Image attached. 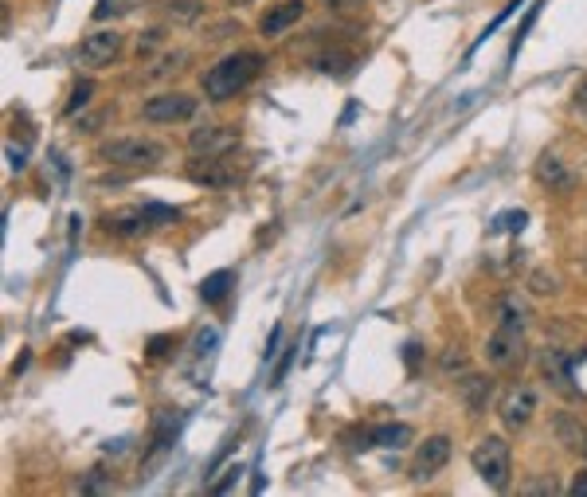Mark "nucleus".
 <instances>
[{"mask_svg":"<svg viewBox=\"0 0 587 497\" xmlns=\"http://www.w3.org/2000/svg\"><path fill=\"white\" fill-rule=\"evenodd\" d=\"M196 98L184 90H161L153 94V98L141 102V117L153 126H176V122H188V117L196 114Z\"/></svg>","mask_w":587,"mask_h":497,"instance_id":"obj_5","label":"nucleus"},{"mask_svg":"<svg viewBox=\"0 0 587 497\" xmlns=\"http://www.w3.org/2000/svg\"><path fill=\"white\" fill-rule=\"evenodd\" d=\"M540 364H545V376L560 388L564 396H580V388L572 384V361H568V357H560L556 349H548V352H545V361H540Z\"/></svg>","mask_w":587,"mask_h":497,"instance_id":"obj_17","label":"nucleus"},{"mask_svg":"<svg viewBox=\"0 0 587 497\" xmlns=\"http://www.w3.org/2000/svg\"><path fill=\"white\" fill-rule=\"evenodd\" d=\"M313 67L321 70V75H333V79H345L352 75V67H357V55L352 52H340V47H333V52H321L313 59Z\"/></svg>","mask_w":587,"mask_h":497,"instance_id":"obj_18","label":"nucleus"},{"mask_svg":"<svg viewBox=\"0 0 587 497\" xmlns=\"http://www.w3.org/2000/svg\"><path fill=\"white\" fill-rule=\"evenodd\" d=\"M161 12L172 23H196L204 16V0H161Z\"/></svg>","mask_w":587,"mask_h":497,"instance_id":"obj_21","label":"nucleus"},{"mask_svg":"<svg viewBox=\"0 0 587 497\" xmlns=\"http://www.w3.org/2000/svg\"><path fill=\"white\" fill-rule=\"evenodd\" d=\"M498 322L501 325H513V329H525V322H528V310L517 298H505L501 305H498Z\"/></svg>","mask_w":587,"mask_h":497,"instance_id":"obj_23","label":"nucleus"},{"mask_svg":"<svg viewBox=\"0 0 587 497\" xmlns=\"http://www.w3.org/2000/svg\"><path fill=\"white\" fill-rule=\"evenodd\" d=\"M294 352H298V345H290V352L275 364V376H270V388H278L282 380H286V372H290V364H294Z\"/></svg>","mask_w":587,"mask_h":497,"instance_id":"obj_31","label":"nucleus"},{"mask_svg":"<svg viewBox=\"0 0 587 497\" xmlns=\"http://www.w3.org/2000/svg\"><path fill=\"white\" fill-rule=\"evenodd\" d=\"M228 5H251V0H228Z\"/></svg>","mask_w":587,"mask_h":497,"instance_id":"obj_44","label":"nucleus"},{"mask_svg":"<svg viewBox=\"0 0 587 497\" xmlns=\"http://www.w3.org/2000/svg\"><path fill=\"white\" fill-rule=\"evenodd\" d=\"M486 361L489 369L498 372H513L525 364V329H513V325H501L486 337Z\"/></svg>","mask_w":587,"mask_h":497,"instance_id":"obj_4","label":"nucleus"},{"mask_svg":"<svg viewBox=\"0 0 587 497\" xmlns=\"http://www.w3.org/2000/svg\"><path fill=\"white\" fill-rule=\"evenodd\" d=\"M536 181L548 188V192H572V184H575V176L564 169V161L560 157H552V153H545V157L536 161Z\"/></svg>","mask_w":587,"mask_h":497,"instance_id":"obj_15","label":"nucleus"},{"mask_svg":"<svg viewBox=\"0 0 587 497\" xmlns=\"http://www.w3.org/2000/svg\"><path fill=\"white\" fill-rule=\"evenodd\" d=\"M278 341H282V325H275V329H270V337H266V361L278 352Z\"/></svg>","mask_w":587,"mask_h":497,"instance_id":"obj_41","label":"nucleus"},{"mask_svg":"<svg viewBox=\"0 0 587 497\" xmlns=\"http://www.w3.org/2000/svg\"><path fill=\"white\" fill-rule=\"evenodd\" d=\"M82 490L94 493V490H106V478H102V470H90V478L82 482Z\"/></svg>","mask_w":587,"mask_h":497,"instance_id":"obj_39","label":"nucleus"},{"mask_svg":"<svg viewBox=\"0 0 587 497\" xmlns=\"http://www.w3.org/2000/svg\"><path fill=\"white\" fill-rule=\"evenodd\" d=\"M176 431H181V419H176L172 411H161V416L153 419V443H149V455L169 451L172 439H176Z\"/></svg>","mask_w":587,"mask_h":497,"instance_id":"obj_19","label":"nucleus"},{"mask_svg":"<svg viewBox=\"0 0 587 497\" xmlns=\"http://www.w3.org/2000/svg\"><path fill=\"white\" fill-rule=\"evenodd\" d=\"M161 40H164V32H161V28H149V32H145V40H137V55H149Z\"/></svg>","mask_w":587,"mask_h":497,"instance_id":"obj_35","label":"nucleus"},{"mask_svg":"<svg viewBox=\"0 0 587 497\" xmlns=\"http://www.w3.org/2000/svg\"><path fill=\"white\" fill-rule=\"evenodd\" d=\"M188 181L200 188H228L235 184V169H228L223 157H196L188 164Z\"/></svg>","mask_w":587,"mask_h":497,"instance_id":"obj_12","label":"nucleus"},{"mask_svg":"<svg viewBox=\"0 0 587 497\" xmlns=\"http://www.w3.org/2000/svg\"><path fill=\"white\" fill-rule=\"evenodd\" d=\"M117 55H122V32L117 28H94L90 35H82V43H79V63L90 70L110 67Z\"/></svg>","mask_w":587,"mask_h":497,"instance_id":"obj_7","label":"nucleus"},{"mask_svg":"<svg viewBox=\"0 0 587 497\" xmlns=\"http://www.w3.org/2000/svg\"><path fill=\"white\" fill-rule=\"evenodd\" d=\"M521 5H525V0H509V5H505V8L498 12V16H493V23H489V28H486V32H481V40H486V35H493V32H498V28H501V23H505V20H509V16H513V12H517V8H521Z\"/></svg>","mask_w":587,"mask_h":497,"instance_id":"obj_30","label":"nucleus"},{"mask_svg":"<svg viewBox=\"0 0 587 497\" xmlns=\"http://www.w3.org/2000/svg\"><path fill=\"white\" fill-rule=\"evenodd\" d=\"M419 361H423V345H415V341H407V345H404V364H407V372H411V376L419 372Z\"/></svg>","mask_w":587,"mask_h":497,"instance_id":"obj_32","label":"nucleus"},{"mask_svg":"<svg viewBox=\"0 0 587 497\" xmlns=\"http://www.w3.org/2000/svg\"><path fill=\"white\" fill-rule=\"evenodd\" d=\"M470 466H474V474L486 482L489 490H509L513 446L505 443V435H486V439H478V446L470 451Z\"/></svg>","mask_w":587,"mask_h":497,"instance_id":"obj_2","label":"nucleus"},{"mask_svg":"<svg viewBox=\"0 0 587 497\" xmlns=\"http://www.w3.org/2000/svg\"><path fill=\"white\" fill-rule=\"evenodd\" d=\"M137 0H98L94 5V20L106 23V20H117V16H126V12H134Z\"/></svg>","mask_w":587,"mask_h":497,"instance_id":"obj_24","label":"nucleus"},{"mask_svg":"<svg viewBox=\"0 0 587 497\" xmlns=\"http://www.w3.org/2000/svg\"><path fill=\"white\" fill-rule=\"evenodd\" d=\"M568 493H575V497H580V493H587V466L580 470V474H575L572 478V486H568Z\"/></svg>","mask_w":587,"mask_h":497,"instance_id":"obj_40","label":"nucleus"},{"mask_svg":"<svg viewBox=\"0 0 587 497\" xmlns=\"http://www.w3.org/2000/svg\"><path fill=\"white\" fill-rule=\"evenodd\" d=\"M552 435H556L568 451L587 455V427L572 416V411H556V416H552Z\"/></svg>","mask_w":587,"mask_h":497,"instance_id":"obj_14","label":"nucleus"},{"mask_svg":"<svg viewBox=\"0 0 587 497\" xmlns=\"http://www.w3.org/2000/svg\"><path fill=\"white\" fill-rule=\"evenodd\" d=\"M458 399H462L466 416H481L493 399V376L486 372H462L458 376Z\"/></svg>","mask_w":587,"mask_h":497,"instance_id":"obj_10","label":"nucleus"},{"mask_svg":"<svg viewBox=\"0 0 587 497\" xmlns=\"http://www.w3.org/2000/svg\"><path fill=\"white\" fill-rule=\"evenodd\" d=\"M90 94H94V82H90V79H82L79 87L70 90V102H67V110H63V114H67V117H75V114L82 110V106L90 102Z\"/></svg>","mask_w":587,"mask_h":497,"instance_id":"obj_25","label":"nucleus"},{"mask_svg":"<svg viewBox=\"0 0 587 497\" xmlns=\"http://www.w3.org/2000/svg\"><path fill=\"white\" fill-rule=\"evenodd\" d=\"M239 141H243L239 126H228V122L188 129V153L192 157H228V153L239 149Z\"/></svg>","mask_w":587,"mask_h":497,"instance_id":"obj_6","label":"nucleus"},{"mask_svg":"<svg viewBox=\"0 0 587 497\" xmlns=\"http://www.w3.org/2000/svg\"><path fill=\"white\" fill-rule=\"evenodd\" d=\"M575 110H580V114L587 117V79L580 82V87H575Z\"/></svg>","mask_w":587,"mask_h":497,"instance_id":"obj_42","label":"nucleus"},{"mask_svg":"<svg viewBox=\"0 0 587 497\" xmlns=\"http://www.w3.org/2000/svg\"><path fill=\"white\" fill-rule=\"evenodd\" d=\"M521 493H560V486L552 478H536V482H521Z\"/></svg>","mask_w":587,"mask_h":497,"instance_id":"obj_33","label":"nucleus"},{"mask_svg":"<svg viewBox=\"0 0 587 497\" xmlns=\"http://www.w3.org/2000/svg\"><path fill=\"white\" fill-rule=\"evenodd\" d=\"M533 294H556V282L548 275H533Z\"/></svg>","mask_w":587,"mask_h":497,"instance_id":"obj_38","label":"nucleus"},{"mask_svg":"<svg viewBox=\"0 0 587 497\" xmlns=\"http://www.w3.org/2000/svg\"><path fill=\"white\" fill-rule=\"evenodd\" d=\"M525 223H528V211H521V208H517V211H501V216L493 220V231H521Z\"/></svg>","mask_w":587,"mask_h":497,"instance_id":"obj_26","label":"nucleus"},{"mask_svg":"<svg viewBox=\"0 0 587 497\" xmlns=\"http://www.w3.org/2000/svg\"><path fill=\"white\" fill-rule=\"evenodd\" d=\"M325 8L333 12V16H360L364 0H325Z\"/></svg>","mask_w":587,"mask_h":497,"instance_id":"obj_28","label":"nucleus"},{"mask_svg":"<svg viewBox=\"0 0 587 497\" xmlns=\"http://www.w3.org/2000/svg\"><path fill=\"white\" fill-rule=\"evenodd\" d=\"M5 157H8V169H12V173H23V169H28V153H23V149L8 145V149H5Z\"/></svg>","mask_w":587,"mask_h":497,"instance_id":"obj_34","label":"nucleus"},{"mask_svg":"<svg viewBox=\"0 0 587 497\" xmlns=\"http://www.w3.org/2000/svg\"><path fill=\"white\" fill-rule=\"evenodd\" d=\"M415 439V431L407 423H380V427L368 431V446H384V451H404Z\"/></svg>","mask_w":587,"mask_h":497,"instance_id":"obj_16","label":"nucleus"},{"mask_svg":"<svg viewBox=\"0 0 587 497\" xmlns=\"http://www.w3.org/2000/svg\"><path fill=\"white\" fill-rule=\"evenodd\" d=\"M145 220H149V228H169V223L181 220V211L169 208V204H157V200H145Z\"/></svg>","mask_w":587,"mask_h":497,"instance_id":"obj_22","label":"nucleus"},{"mask_svg":"<svg viewBox=\"0 0 587 497\" xmlns=\"http://www.w3.org/2000/svg\"><path fill=\"white\" fill-rule=\"evenodd\" d=\"M216 341H219V333H216V329H204V333H200L196 337V357H204V352H211V345H216Z\"/></svg>","mask_w":587,"mask_h":497,"instance_id":"obj_37","label":"nucleus"},{"mask_svg":"<svg viewBox=\"0 0 587 497\" xmlns=\"http://www.w3.org/2000/svg\"><path fill=\"white\" fill-rule=\"evenodd\" d=\"M305 16V0H278L275 8H266V16L258 20V32L263 35H282L286 28H294Z\"/></svg>","mask_w":587,"mask_h":497,"instance_id":"obj_13","label":"nucleus"},{"mask_svg":"<svg viewBox=\"0 0 587 497\" xmlns=\"http://www.w3.org/2000/svg\"><path fill=\"white\" fill-rule=\"evenodd\" d=\"M239 474H243V466H228V470H223V478L219 482H211V493H228L231 486H235V482H239Z\"/></svg>","mask_w":587,"mask_h":497,"instance_id":"obj_29","label":"nucleus"},{"mask_svg":"<svg viewBox=\"0 0 587 497\" xmlns=\"http://www.w3.org/2000/svg\"><path fill=\"white\" fill-rule=\"evenodd\" d=\"M169 157V149L153 137H114L98 145V161L102 164H117V169H149Z\"/></svg>","mask_w":587,"mask_h":497,"instance_id":"obj_3","label":"nucleus"},{"mask_svg":"<svg viewBox=\"0 0 587 497\" xmlns=\"http://www.w3.org/2000/svg\"><path fill=\"white\" fill-rule=\"evenodd\" d=\"M446 463H451V439H446V435H431V439L419 443L415 463H411V478H415V482H427V478L439 474Z\"/></svg>","mask_w":587,"mask_h":497,"instance_id":"obj_9","label":"nucleus"},{"mask_svg":"<svg viewBox=\"0 0 587 497\" xmlns=\"http://www.w3.org/2000/svg\"><path fill=\"white\" fill-rule=\"evenodd\" d=\"M263 67H266V59L258 52H231V55L216 59V63L200 75L204 98L208 102H231L235 94H243L247 87H251Z\"/></svg>","mask_w":587,"mask_h":497,"instance_id":"obj_1","label":"nucleus"},{"mask_svg":"<svg viewBox=\"0 0 587 497\" xmlns=\"http://www.w3.org/2000/svg\"><path fill=\"white\" fill-rule=\"evenodd\" d=\"M102 117H106V114H90V117H82V122H79V129H87V134H90V129H94V126H98V122H102Z\"/></svg>","mask_w":587,"mask_h":497,"instance_id":"obj_43","label":"nucleus"},{"mask_svg":"<svg viewBox=\"0 0 587 497\" xmlns=\"http://www.w3.org/2000/svg\"><path fill=\"white\" fill-rule=\"evenodd\" d=\"M231 286H235V270H216V275H208L204 282H200V298H204L208 305H219L223 298H228Z\"/></svg>","mask_w":587,"mask_h":497,"instance_id":"obj_20","label":"nucleus"},{"mask_svg":"<svg viewBox=\"0 0 587 497\" xmlns=\"http://www.w3.org/2000/svg\"><path fill=\"white\" fill-rule=\"evenodd\" d=\"M439 369H443V376H451V372H466V352H462V349H446V352H443V361H439Z\"/></svg>","mask_w":587,"mask_h":497,"instance_id":"obj_27","label":"nucleus"},{"mask_svg":"<svg viewBox=\"0 0 587 497\" xmlns=\"http://www.w3.org/2000/svg\"><path fill=\"white\" fill-rule=\"evenodd\" d=\"M172 345H176V337H169V333H164V337H149V357H164Z\"/></svg>","mask_w":587,"mask_h":497,"instance_id":"obj_36","label":"nucleus"},{"mask_svg":"<svg viewBox=\"0 0 587 497\" xmlns=\"http://www.w3.org/2000/svg\"><path fill=\"white\" fill-rule=\"evenodd\" d=\"M149 228V220H145V208H114V211H106L102 216V231L106 235H114V239H134V235H141Z\"/></svg>","mask_w":587,"mask_h":497,"instance_id":"obj_11","label":"nucleus"},{"mask_svg":"<svg viewBox=\"0 0 587 497\" xmlns=\"http://www.w3.org/2000/svg\"><path fill=\"white\" fill-rule=\"evenodd\" d=\"M536 411H540V392H536L533 384H517V388H509V392L501 396L498 416H501V423L509 431H521V427H528V423H533Z\"/></svg>","mask_w":587,"mask_h":497,"instance_id":"obj_8","label":"nucleus"}]
</instances>
